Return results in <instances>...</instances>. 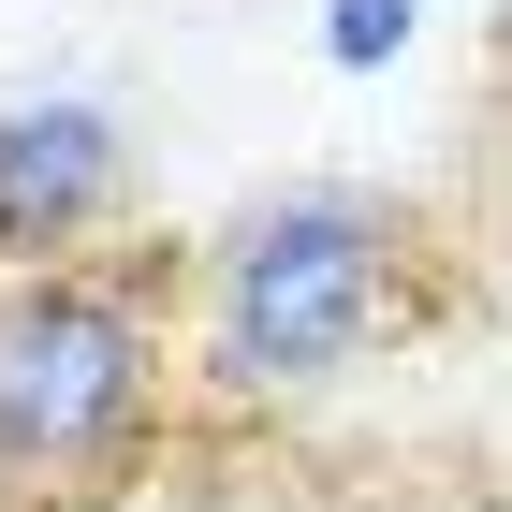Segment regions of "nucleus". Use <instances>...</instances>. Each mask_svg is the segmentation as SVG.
<instances>
[{
  "instance_id": "f257e3e1",
  "label": "nucleus",
  "mask_w": 512,
  "mask_h": 512,
  "mask_svg": "<svg viewBox=\"0 0 512 512\" xmlns=\"http://www.w3.org/2000/svg\"><path fill=\"white\" fill-rule=\"evenodd\" d=\"M469 293V249L395 176H278L191 235V425H278L425 352Z\"/></svg>"
},
{
  "instance_id": "f03ea898",
  "label": "nucleus",
  "mask_w": 512,
  "mask_h": 512,
  "mask_svg": "<svg viewBox=\"0 0 512 512\" xmlns=\"http://www.w3.org/2000/svg\"><path fill=\"white\" fill-rule=\"evenodd\" d=\"M191 235L0 278V512H118L191 439Z\"/></svg>"
},
{
  "instance_id": "7ed1b4c3",
  "label": "nucleus",
  "mask_w": 512,
  "mask_h": 512,
  "mask_svg": "<svg viewBox=\"0 0 512 512\" xmlns=\"http://www.w3.org/2000/svg\"><path fill=\"white\" fill-rule=\"evenodd\" d=\"M132 118L88 103V88H30L0 103V278H44V264H88V249H132Z\"/></svg>"
},
{
  "instance_id": "20e7f679",
  "label": "nucleus",
  "mask_w": 512,
  "mask_h": 512,
  "mask_svg": "<svg viewBox=\"0 0 512 512\" xmlns=\"http://www.w3.org/2000/svg\"><path fill=\"white\" fill-rule=\"evenodd\" d=\"M410 30H425V0H322V59L337 74H395Z\"/></svg>"
}]
</instances>
